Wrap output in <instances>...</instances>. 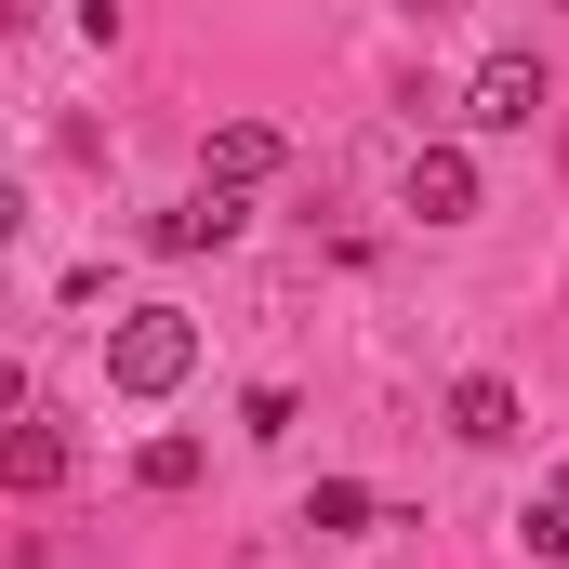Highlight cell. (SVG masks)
<instances>
[{
    "mask_svg": "<svg viewBox=\"0 0 569 569\" xmlns=\"http://www.w3.org/2000/svg\"><path fill=\"white\" fill-rule=\"evenodd\" d=\"M199 371V318L186 305H133V318H107V385L120 398H172Z\"/></svg>",
    "mask_w": 569,
    "mask_h": 569,
    "instance_id": "6da1fadb",
    "label": "cell"
},
{
    "mask_svg": "<svg viewBox=\"0 0 569 569\" xmlns=\"http://www.w3.org/2000/svg\"><path fill=\"white\" fill-rule=\"evenodd\" d=\"M543 107H557V80H543L530 53H490V67L463 80V120H477V133H530Z\"/></svg>",
    "mask_w": 569,
    "mask_h": 569,
    "instance_id": "7a4b0ae2",
    "label": "cell"
},
{
    "mask_svg": "<svg viewBox=\"0 0 569 569\" xmlns=\"http://www.w3.org/2000/svg\"><path fill=\"white\" fill-rule=\"evenodd\" d=\"M239 226H252V212H239V186H199V199L146 212V252H172V266H186V252H226Z\"/></svg>",
    "mask_w": 569,
    "mask_h": 569,
    "instance_id": "3957f363",
    "label": "cell"
},
{
    "mask_svg": "<svg viewBox=\"0 0 569 569\" xmlns=\"http://www.w3.org/2000/svg\"><path fill=\"white\" fill-rule=\"evenodd\" d=\"M398 199H411L425 226H463V212H477V159H463V146H411V172H398Z\"/></svg>",
    "mask_w": 569,
    "mask_h": 569,
    "instance_id": "277c9868",
    "label": "cell"
},
{
    "mask_svg": "<svg viewBox=\"0 0 569 569\" xmlns=\"http://www.w3.org/2000/svg\"><path fill=\"white\" fill-rule=\"evenodd\" d=\"M517 425H530V411H517L503 371H463V385H450V437H463V450H517Z\"/></svg>",
    "mask_w": 569,
    "mask_h": 569,
    "instance_id": "5b68a950",
    "label": "cell"
},
{
    "mask_svg": "<svg viewBox=\"0 0 569 569\" xmlns=\"http://www.w3.org/2000/svg\"><path fill=\"white\" fill-rule=\"evenodd\" d=\"M0 477H13V503H40V490H67V437L40 425V411H13V437H0Z\"/></svg>",
    "mask_w": 569,
    "mask_h": 569,
    "instance_id": "8992f818",
    "label": "cell"
},
{
    "mask_svg": "<svg viewBox=\"0 0 569 569\" xmlns=\"http://www.w3.org/2000/svg\"><path fill=\"white\" fill-rule=\"evenodd\" d=\"M279 159H291L279 120H226V133H212V186H266Z\"/></svg>",
    "mask_w": 569,
    "mask_h": 569,
    "instance_id": "52a82bcc",
    "label": "cell"
},
{
    "mask_svg": "<svg viewBox=\"0 0 569 569\" xmlns=\"http://www.w3.org/2000/svg\"><path fill=\"white\" fill-rule=\"evenodd\" d=\"M371 517H385V503H371L358 477H318V490H305V530H318V543H358Z\"/></svg>",
    "mask_w": 569,
    "mask_h": 569,
    "instance_id": "ba28073f",
    "label": "cell"
},
{
    "mask_svg": "<svg viewBox=\"0 0 569 569\" xmlns=\"http://www.w3.org/2000/svg\"><path fill=\"white\" fill-rule=\"evenodd\" d=\"M517 530H530V557H543V569H569V477L530 490V517H517Z\"/></svg>",
    "mask_w": 569,
    "mask_h": 569,
    "instance_id": "9c48e42d",
    "label": "cell"
},
{
    "mask_svg": "<svg viewBox=\"0 0 569 569\" xmlns=\"http://www.w3.org/2000/svg\"><path fill=\"white\" fill-rule=\"evenodd\" d=\"M199 463H212L199 437H146V450H133V477H146V490H199Z\"/></svg>",
    "mask_w": 569,
    "mask_h": 569,
    "instance_id": "30bf717a",
    "label": "cell"
},
{
    "mask_svg": "<svg viewBox=\"0 0 569 569\" xmlns=\"http://www.w3.org/2000/svg\"><path fill=\"white\" fill-rule=\"evenodd\" d=\"M398 13H425V27H437V13H450V0H398Z\"/></svg>",
    "mask_w": 569,
    "mask_h": 569,
    "instance_id": "8fae6325",
    "label": "cell"
},
{
    "mask_svg": "<svg viewBox=\"0 0 569 569\" xmlns=\"http://www.w3.org/2000/svg\"><path fill=\"white\" fill-rule=\"evenodd\" d=\"M557 13H569V0H557Z\"/></svg>",
    "mask_w": 569,
    "mask_h": 569,
    "instance_id": "7c38bea8",
    "label": "cell"
}]
</instances>
